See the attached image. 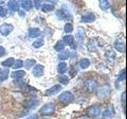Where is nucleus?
Here are the masks:
<instances>
[{
	"instance_id": "obj_35",
	"label": "nucleus",
	"mask_w": 127,
	"mask_h": 119,
	"mask_svg": "<svg viewBox=\"0 0 127 119\" xmlns=\"http://www.w3.org/2000/svg\"><path fill=\"white\" fill-rule=\"evenodd\" d=\"M118 79L119 81H124L126 79V69H122L120 72H119Z\"/></svg>"
},
{
	"instance_id": "obj_3",
	"label": "nucleus",
	"mask_w": 127,
	"mask_h": 119,
	"mask_svg": "<svg viewBox=\"0 0 127 119\" xmlns=\"http://www.w3.org/2000/svg\"><path fill=\"white\" fill-rule=\"evenodd\" d=\"M110 94V87L109 85H104L101 87L97 91V96L100 99H105Z\"/></svg>"
},
{
	"instance_id": "obj_19",
	"label": "nucleus",
	"mask_w": 127,
	"mask_h": 119,
	"mask_svg": "<svg viewBox=\"0 0 127 119\" xmlns=\"http://www.w3.org/2000/svg\"><path fill=\"white\" fill-rule=\"evenodd\" d=\"M67 66L65 62H61L57 66V71L60 74H64L67 71Z\"/></svg>"
},
{
	"instance_id": "obj_18",
	"label": "nucleus",
	"mask_w": 127,
	"mask_h": 119,
	"mask_svg": "<svg viewBox=\"0 0 127 119\" xmlns=\"http://www.w3.org/2000/svg\"><path fill=\"white\" fill-rule=\"evenodd\" d=\"M64 47H65V44L64 43V41H61V40H59V41L55 44L54 49L57 52H61L64 49Z\"/></svg>"
},
{
	"instance_id": "obj_10",
	"label": "nucleus",
	"mask_w": 127,
	"mask_h": 119,
	"mask_svg": "<svg viewBox=\"0 0 127 119\" xmlns=\"http://www.w3.org/2000/svg\"><path fill=\"white\" fill-rule=\"evenodd\" d=\"M95 21V16L93 13H87L82 15L81 22L83 23H91Z\"/></svg>"
},
{
	"instance_id": "obj_1",
	"label": "nucleus",
	"mask_w": 127,
	"mask_h": 119,
	"mask_svg": "<svg viewBox=\"0 0 127 119\" xmlns=\"http://www.w3.org/2000/svg\"><path fill=\"white\" fill-rule=\"evenodd\" d=\"M56 111V106L53 103H47L40 109L39 112L43 116H51Z\"/></svg>"
},
{
	"instance_id": "obj_22",
	"label": "nucleus",
	"mask_w": 127,
	"mask_h": 119,
	"mask_svg": "<svg viewBox=\"0 0 127 119\" xmlns=\"http://www.w3.org/2000/svg\"><path fill=\"white\" fill-rule=\"evenodd\" d=\"M110 6V3L109 1H107V0H100V1H99V7H100L102 10H106L107 9H109Z\"/></svg>"
},
{
	"instance_id": "obj_34",
	"label": "nucleus",
	"mask_w": 127,
	"mask_h": 119,
	"mask_svg": "<svg viewBox=\"0 0 127 119\" xmlns=\"http://www.w3.org/2000/svg\"><path fill=\"white\" fill-rule=\"evenodd\" d=\"M64 32L66 33H71L73 31V26L70 23H67L64 26Z\"/></svg>"
},
{
	"instance_id": "obj_38",
	"label": "nucleus",
	"mask_w": 127,
	"mask_h": 119,
	"mask_svg": "<svg viewBox=\"0 0 127 119\" xmlns=\"http://www.w3.org/2000/svg\"><path fill=\"white\" fill-rule=\"evenodd\" d=\"M5 54H6V50L4 49V47L0 46V57H2Z\"/></svg>"
},
{
	"instance_id": "obj_20",
	"label": "nucleus",
	"mask_w": 127,
	"mask_h": 119,
	"mask_svg": "<svg viewBox=\"0 0 127 119\" xmlns=\"http://www.w3.org/2000/svg\"><path fill=\"white\" fill-rule=\"evenodd\" d=\"M21 2H22V8L26 10H30L32 9V7H33L32 2L29 1V0H22Z\"/></svg>"
},
{
	"instance_id": "obj_28",
	"label": "nucleus",
	"mask_w": 127,
	"mask_h": 119,
	"mask_svg": "<svg viewBox=\"0 0 127 119\" xmlns=\"http://www.w3.org/2000/svg\"><path fill=\"white\" fill-rule=\"evenodd\" d=\"M84 30H83L82 28H78L77 30V33H76V37L79 40V42H81L83 39H84Z\"/></svg>"
},
{
	"instance_id": "obj_30",
	"label": "nucleus",
	"mask_w": 127,
	"mask_h": 119,
	"mask_svg": "<svg viewBox=\"0 0 127 119\" xmlns=\"http://www.w3.org/2000/svg\"><path fill=\"white\" fill-rule=\"evenodd\" d=\"M44 45H45V41H44V40L41 38L36 40V41H33V46L35 48V49H39V48L42 47Z\"/></svg>"
},
{
	"instance_id": "obj_11",
	"label": "nucleus",
	"mask_w": 127,
	"mask_h": 119,
	"mask_svg": "<svg viewBox=\"0 0 127 119\" xmlns=\"http://www.w3.org/2000/svg\"><path fill=\"white\" fill-rule=\"evenodd\" d=\"M63 41L64 44H67V45L70 46L72 49H76V45H75V43L74 41V38L71 35H67L65 37H64Z\"/></svg>"
},
{
	"instance_id": "obj_21",
	"label": "nucleus",
	"mask_w": 127,
	"mask_h": 119,
	"mask_svg": "<svg viewBox=\"0 0 127 119\" xmlns=\"http://www.w3.org/2000/svg\"><path fill=\"white\" fill-rule=\"evenodd\" d=\"M55 10V6L51 4H44L41 6V10L44 13H49V12L53 11Z\"/></svg>"
},
{
	"instance_id": "obj_32",
	"label": "nucleus",
	"mask_w": 127,
	"mask_h": 119,
	"mask_svg": "<svg viewBox=\"0 0 127 119\" xmlns=\"http://www.w3.org/2000/svg\"><path fill=\"white\" fill-rule=\"evenodd\" d=\"M13 68L14 69H17V68H20V67H23V61L22 60H15L13 63Z\"/></svg>"
},
{
	"instance_id": "obj_27",
	"label": "nucleus",
	"mask_w": 127,
	"mask_h": 119,
	"mask_svg": "<svg viewBox=\"0 0 127 119\" xmlns=\"http://www.w3.org/2000/svg\"><path fill=\"white\" fill-rule=\"evenodd\" d=\"M8 75H9V71L7 69L0 70V82H2L7 79Z\"/></svg>"
},
{
	"instance_id": "obj_42",
	"label": "nucleus",
	"mask_w": 127,
	"mask_h": 119,
	"mask_svg": "<svg viewBox=\"0 0 127 119\" xmlns=\"http://www.w3.org/2000/svg\"><path fill=\"white\" fill-rule=\"evenodd\" d=\"M77 119H89V118L87 116H80V117H79Z\"/></svg>"
},
{
	"instance_id": "obj_2",
	"label": "nucleus",
	"mask_w": 127,
	"mask_h": 119,
	"mask_svg": "<svg viewBox=\"0 0 127 119\" xmlns=\"http://www.w3.org/2000/svg\"><path fill=\"white\" fill-rule=\"evenodd\" d=\"M59 102L63 105H67L74 100V94L70 91H64L59 96Z\"/></svg>"
},
{
	"instance_id": "obj_23",
	"label": "nucleus",
	"mask_w": 127,
	"mask_h": 119,
	"mask_svg": "<svg viewBox=\"0 0 127 119\" xmlns=\"http://www.w3.org/2000/svg\"><path fill=\"white\" fill-rule=\"evenodd\" d=\"M90 65V60L87 58H83L80 60L79 61V66H80L81 68L83 69H86L89 67Z\"/></svg>"
},
{
	"instance_id": "obj_39",
	"label": "nucleus",
	"mask_w": 127,
	"mask_h": 119,
	"mask_svg": "<svg viewBox=\"0 0 127 119\" xmlns=\"http://www.w3.org/2000/svg\"><path fill=\"white\" fill-rule=\"evenodd\" d=\"M34 4H35L36 9L39 10L40 8H41V1H37V0H35V1H34Z\"/></svg>"
},
{
	"instance_id": "obj_17",
	"label": "nucleus",
	"mask_w": 127,
	"mask_h": 119,
	"mask_svg": "<svg viewBox=\"0 0 127 119\" xmlns=\"http://www.w3.org/2000/svg\"><path fill=\"white\" fill-rule=\"evenodd\" d=\"M105 57H106L107 60H108L110 63H113L114 62V60H115V53L113 50L106 51V54H105Z\"/></svg>"
},
{
	"instance_id": "obj_4",
	"label": "nucleus",
	"mask_w": 127,
	"mask_h": 119,
	"mask_svg": "<svg viewBox=\"0 0 127 119\" xmlns=\"http://www.w3.org/2000/svg\"><path fill=\"white\" fill-rule=\"evenodd\" d=\"M100 108L97 105H92L89 106L87 109V117H90L91 118H97L99 114H100Z\"/></svg>"
},
{
	"instance_id": "obj_25",
	"label": "nucleus",
	"mask_w": 127,
	"mask_h": 119,
	"mask_svg": "<svg viewBox=\"0 0 127 119\" xmlns=\"http://www.w3.org/2000/svg\"><path fill=\"white\" fill-rule=\"evenodd\" d=\"M14 62V59L13 57H10V58L5 60L4 61H2V65L5 67H12Z\"/></svg>"
},
{
	"instance_id": "obj_33",
	"label": "nucleus",
	"mask_w": 127,
	"mask_h": 119,
	"mask_svg": "<svg viewBox=\"0 0 127 119\" xmlns=\"http://www.w3.org/2000/svg\"><path fill=\"white\" fill-rule=\"evenodd\" d=\"M69 78L66 76V75H62V76L59 77V81L61 83H62V84L64 85H67L69 83Z\"/></svg>"
},
{
	"instance_id": "obj_40",
	"label": "nucleus",
	"mask_w": 127,
	"mask_h": 119,
	"mask_svg": "<svg viewBox=\"0 0 127 119\" xmlns=\"http://www.w3.org/2000/svg\"><path fill=\"white\" fill-rule=\"evenodd\" d=\"M26 119H39V118H38V115L34 114H32L30 116H29Z\"/></svg>"
},
{
	"instance_id": "obj_15",
	"label": "nucleus",
	"mask_w": 127,
	"mask_h": 119,
	"mask_svg": "<svg viewBox=\"0 0 127 119\" xmlns=\"http://www.w3.org/2000/svg\"><path fill=\"white\" fill-rule=\"evenodd\" d=\"M41 35V31L38 28H31L29 30V36L30 38L38 37Z\"/></svg>"
},
{
	"instance_id": "obj_16",
	"label": "nucleus",
	"mask_w": 127,
	"mask_h": 119,
	"mask_svg": "<svg viewBox=\"0 0 127 119\" xmlns=\"http://www.w3.org/2000/svg\"><path fill=\"white\" fill-rule=\"evenodd\" d=\"M114 108L112 105H110L109 107H107L105 110L102 115H103V117H105V118H111L114 116Z\"/></svg>"
},
{
	"instance_id": "obj_9",
	"label": "nucleus",
	"mask_w": 127,
	"mask_h": 119,
	"mask_svg": "<svg viewBox=\"0 0 127 119\" xmlns=\"http://www.w3.org/2000/svg\"><path fill=\"white\" fill-rule=\"evenodd\" d=\"M96 86H97V83L93 79H87L85 82V87L89 92H93L95 90V88H96Z\"/></svg>"
},
{
	"instance_id": "obj_13",
	"label": "nucleus",
	"mask_w": 127,
	"mask_h": 119,
	"mask_svg": "<svg viewBox=\"0 0 127 119\" xmlns=\"http://www.w3.org/2000/svg\"><path fill=\"white\" fill-rule=\"evenodd\" d=\"M8 7L11 11H19L20 10V6L18 1H13V0H10V1L8 2Z\"/></svg>"
},
{
	"instance_id": "obj_41",
	"label": "nucleus",
	"mask_w": 127,
	"mask_h": 119,
	"mask_svg": "<svg viewBox=\"0 0 127 119\" xmlns=\"http://www.w3.org/2000/svg\"><path fill=\"white\" fill-rule=\"evenodd\" d=\"M18 14H19V16H21V17H24V16H25V13H24L23 11H21V10H19Z\"/></svg>"
},
{
	"instance_id": "obj_14",
	"label": "nucleus",
	"mask_w": 127,
	"mask_h": 119,
	"mask_svg": "<svg viewBox=\"0 0 127 119\" xmlns=\"http://www.w3.org/2000/svg\"><path fill=\"white\" fill-rule=\"evenodd\" d=\"M25 75H26L25 71L18 70V71H13V72L11 73V78L14 79H22Z\"/></svg>"
},
{
	"instance_id": "obj_36",
	"label": "nucleus",
	"mask_w": 127,
	"mask_h": 119,
	"mask_svg": "<svg viewBox=\"0 0 127 119\" xmlns=\"http://www.w3.org/2000/svg\"><path fill=\"white\" fill-rule=\"evenodd\" d=\"M7 14V10L5 7L0 6V17H5Z\"/></svg>"
},
{
	"instance_id": "obj_8",
	"label": "nucleus",
	"mask_w": 127,
	"mask_h": 119,
	"mask_svg": "<svg viewBox=\"0 0 127 119\" xmlns=\"http://www.w3.org/2000/svg\"><path fill=\"white\" fill-rule=\"evenodd\" d=\"M44 71H45V67L41 64H37L34 67L33 71H32V73L34 75L35 77H41L44 74Z\"/></svg>"
},
{
	"instance_id": "obj_24",
	"label": "nucleus",
	"mask_w": 127,
	"mask_h": 119,
	"mask_svg": "<svg viewBox=\"0 0 127 119\" xmlns=\"http://www.w3.org/2000/svg\"><path fill=\"white\" fill-rule=\"evenodd\" d=\"M36 63V60L34 59H27L26 60L25 63L23 64H25V67L26 69H30L32 67H33Z\"/></svg>"
},
{
	"instance_id": "obj_6",
	"label": "nucleus",
	"mask_w": 127,
	"mask_h": 119,
	"mask_svg": "<svg viewBox=\"0 0 127 119\" xmlns=\"http://www.w3.org/2000/svg\"><path fill=\"white\" fill-rule=\"evenodd\" d=\"M87 49H88V51L90 52H92V53L96 52L99 48L98 42L97 41V40L95 38L91 39L87 44Z\"/></svg>"
},
{
	"instance_id": "obj_7",
	"label": "nucleus",
	"mask_w": 127,
	"mask_h": 119,
	"mask_svg": "<svg viewBox=\"0 0 127 119\" xmlns=\"http://www.w3.org/2000/svg\"><path fill=\"white\" fill-rule=\"evenodd\" d=\"M61 90V86L59 84H56L52 87H50V88L47 89L45 90V95H47V96H53V95H55L58 92H60Z\"/></svg>"
},
{
	"instance_id": "obj_37",
	"label": "nucleus",
	"mask_w": 127,
	"mask_h": 119,
	"mask_svg": "<svg viewBox=\"0 0 127 119\" xmlns=\"http://www.w3.org/2000/svg\"><path fill=\"white\" fill-rule=\"evenodd\" d=\"M121 100L122 101V106H123V109H124V111H125V104H126V92L122 93V97H121Z\"/></svg>"
},
{
	"instance_id": "obj_26",
	"label": "nucleus",
	"mask_w": 127,
	"mask_h": 119,
	"mask_svg": "<svg viewBox=\"0 0 127 119\" xmlns=\"http://www.w3.org/2000/svg\"><path fill=\"white\" fill-rule=\"evenodd\" d=\"M56 15H57L58 18L60 19H66L68 17V15L67 14L65 10H57L56 11Z\"/></svg>"
},
{
	"instance_id": "obj_12",
	"label": "nucleus",
	"mask_w": 127,
	"mask_h": 119,
	"mask_svg": "<svg viewBox=\"0 0 127 119\" xmlns=\"http://www.w3.org/2000/svg\"><path fill=\"white\" fill-rule=\"evenodd\" d=\"M114 49L117 51H118L119 53H124L125 52V42L122 41V39H118L114 42Z\"/></svg>"
},
{
	"instance_id": "obj_29",
	"label": "nucleus",
	"mask_w": 127,
	"mask_h": 119,
	"mask_svg": "<svg viewBox=\"0 0 127 119\" xmlns=\"http://www.w3.org/2000/svg\"><path fill=\"white\" fill-rule=\"evenodd\" d=\"M38 103H39V102L37 100H36V99H31V100L27 102L26 106L29 109H34L35 107L38 105Z\"/></svg>"
},
{
	"instance_id": "obj_31",
	"label": "nucleus",
	"mask_w": 127,
	"mask_h": 119,
	"mask_svg": "<svg viewBox=\"0 0 127 119\" xmlns=\"http://www.w3.org/2000/svg\"><path fill=\"white\" fill-rule=\"evenodd\" d=\"M58 58L61 60H65L69 58V52L68 51H64L61 53L58 54Z\"/></svg>"
},
{
	"instance_id": "obj_5",
	"label": "nucleus",
	"mask_w": 127,
	"mask_h": 119,
	"mask_svg": "<svg viewBox=\"0 0 127 119\" xmlns=\"http://www.w3.org/2000/svg\"><path fill=\"white\" fill-rule=\"evenodd\" d=\"M14 30L13 25L9 23H4L0 26V33L2 36H7L9 35Z\"/></svg>"
}]
</instances>
